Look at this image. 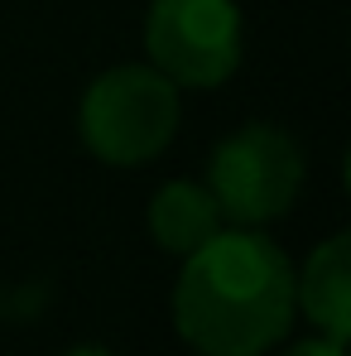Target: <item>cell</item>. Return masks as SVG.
I'll use <instances>...</instances> for the list:
<instances>
[{
    "label": "cell",
    "instance_id": "cell-1",
    "mask_svg": "<svg viewBox=\"0 0 351 356\" xmlns=\"http://www.w3.org/2000/svg\"><path fill=\"white\" fill-rule=\"evenodd\" d=\"M293 318V265L260 227H222L183 255L174 327L197 356H265Z\"/></svg>",
    "mask_w": 351,
    "mask_h": 356
},
{
    "label": "cell",
    "instance_id": "cell-2",
    "mask_svg": "<svg viewBox=\"0 0 351 356\" xmlns=\"http://www.w3.org/2000/svg\"><path fill=\"white\" fill-rule=\"evenodd\" d=\"M178 87L149 63H116L82 92L77 135L92 159L111 169H140L159 159L178 135Z\"/></svg>",
    "mask_w": 351,
    "mask_h": 356
},
{
    "label": "cell",
    "instance_id": "cell-3",
    "mask_svg": "<svg viewBox=\"0 0 351 356\" xmlns=\"http://www.w3.org/2000/svg\"><path fill=\"white\" fill-rule=\"evenodd\" d=\"M303 188V149L284 125L250 120L231 130L207 164V193L227 227H265L284 217Z\"/></svg>",
    "mask_w": 351,
    "mask_h": 356
},
{
    "label": "cell",
    "instance_id": "cell-4",
    "mask_svg": "<svg viewBox=\"0 0 351 356\" xmlns=\"http://www.w3.org/2000/svg\"><path fill=\"white\" fill-rule=\"evenodd\" d=\"M236 0H149L145 54L174 87H222L240 67Z\"/></svg>",
    "mask_w": 351,
    "mask_h": 356
},
{
    "label": "cell",
    "instance_id": "cell-5",
    "mask_svg": "<svg viewBox=\"0 0 351 356\" xmlns=\"http://www.w3.org/2000/svg\"><path fill=\"white\" fill-rule=\"evenodd\" d=\"M293 308L313 323L318 337L347 347V332H351V236L347 232L313 245L303 270H293Z\"/></svg>",
    "mask_w": 351,
    "mask_h": 356
},
{
    "label": "cell",
    "instance_id": "cell-6",
    "mask_svg": "<svg viewBox=\"0 0 351 356\" xmlns=\"http://www.w3.org/2000/svg\"><path fill=\"white\" fill-rule=\"evenodd\" d=\"M145 227L149 241L169 255H188L197 250L202 241H212L227 222H222V207L217 197L207 193V183H193V178H169L164 188H154L149 197V212H145Z\"/></svg>",
    "mask_w": 351,
    "mask_h": 356
},
{
    "label": "cell",
    "instance_id": "cell-7",
    "mask_svg": "<svg viewBox=\"0 0 351 356\" xmlns=\"http://www.w3.org/2000/svg\"><path fill=\"white\" fill-rule=\"evenodd\" d=\"M284 356H347V347L342 342H327V337H308V342L289 347Z\"/></svg>",
    "mask_w": 351,
    "mask_h": 356
},
{
    "label": "cell",
    "instance_id": "cell-8",
    "mask_svg": "<svg viewBox=\"0 0 351 356\" xmlns=\"http://www.w3.org/2000/svg\"><path fill=\"white\" fill-rule=\"evenodd\" d=\"M58 356H120V352L101 347V342H77V347H67V352H58Z\"/></svg>",
    "mask_w": 351,
    "mask_h": 356
}]
</instances>
